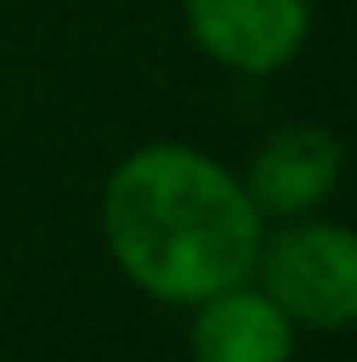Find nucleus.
<instances>
[{
	"mask_svg": "<svg viewBox=\"0 0 357 362\" xmlns=\"http://www.w3.org/2000/svg\"><path fill=\"white\" fill-rule=\"evenodd\" d=\"M268 221L242 189V173L184 142H147L105 179V252L147 299L200 305L226 284L252 279Z\"/></svg>",
	"mask_w": 357,
	"mask_h": 362,
	"instance_id": "f257e3e1",
	"label": "nucleus"
},
{
	"mask_svg": "<svg viewBox=\"0 0 357 362\" xmlns=\"http://www.w3.org/2000/svg\"><path fill=\"white\" fill-rule=\"evenodd\" d=\"M252 279L294 326L347 331L357 320V236L315 216L263 226Z\"/></svg>",
	"mask_w": 357,
	"mask_h": 362,
	"instance_id": "f03ea898",
	"label": "nucleus"
},
{
	"mask_svg": "<svg viewBox=\"0 0 357 362\" xmlns=\"http://www.w3.org/2000/svg\"><path fill=\"white\" fill-rule=\"evenodd\" d=\"M184 27L211 64L263 79L305 53L310 0H184Z\"/></svg>",
	"mask_w": 357,
	"mask_h": 362,
	"instance_id": "7ed1b4c3",
	"label": "nucleus"
},
{
	"mask_svg": "<svg viewBox=\"0 0 357 362\" xmlns=\"http://www.w3.org/2000/svg\"><path fill=\"white\" fill-rule=\"evenodd\" d=\"M341 184V142L326 127H279L252 153L242 189L263 221L315 216Z\"/></svg>",
	"mask_w": 357,
	"mask_h": 362,
	"instance_id": "20e7f679",
	"label": "nucleus"
},
{
	"mask_svg": "<svg viewBox=\"0 0 357 362\" xmlns=\"http://www.w3.org/2000/svg\"><path fill=\"white\" fill-rule=\"evenodd\" d=\"M189 310H194L189 320L194 362H289L300 346V326L252 279L226 284Z\"/></svg>",
	"mask_w": 357,
	"mask_h": 362,
	"instance_id": "39448f33",
	"label": "nucleus"
}]
</instances>
